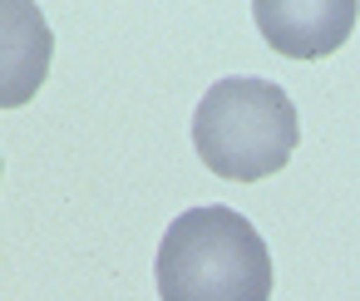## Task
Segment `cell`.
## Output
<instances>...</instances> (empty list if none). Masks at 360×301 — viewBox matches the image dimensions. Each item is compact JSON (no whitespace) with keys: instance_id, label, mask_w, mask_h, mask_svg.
Segmentation results:
<instances>
[{"instance_id":"6da1fadb","label":"cell","mask_w":360,"mask_h":301,"mask_svg":"<svg viewBox=\"0 0 360 301\" xmlns=\"http://www.w3.org/2000/svg\"><path fill=\"white\" fill-rule=\"evenodd\" d=\"M158 296L163 301H271V252L262 232L222 207H188L158 242Z\"/></svg>"},{"instance_id":"7a4b0ae2","label":"cell","mask_w":360,"mask_h":301,"mask_svg":"<svg viewBox=\"0 0 360 301\" xmlns=\"http://www.w3.org/2000/svg\"><path fill=\"white\" fill-rule=\"evenodd\" d=\"M301 124L296 104L271 79H217L193 114L198 158L232 183H257L286 168Z\"/></svg>"},{"instance_id":"3957f363","label":"cell","mask_w":360,"mask_h":301,"mask_svg":"<svg viewBox=\"0 0 360 301\" xmlns=\"http://www.w3.org/2000/svg\"><path fill=\"white\" fill-rule=\"evenodd\" d=\"M55 35L40 6L0 0V109H20L40 94L50 75Z\"/></svg>"},{"instance_id":"277c9868","label":"cell","mask_w":360,"mask_h":301,"mask_svg":"<svg viewBox=\"0 0 360 301\" xmlns=\"http://www.w3.org/2000/svg\"><path fill=\"white\" fill-rule=\"evenodd\" d=\"M257 25L266 35L271 50L291 55V60H321L330 50H340V40L355 25V6L335 0V6H257Z\"/></svg>"}]
</instances>
